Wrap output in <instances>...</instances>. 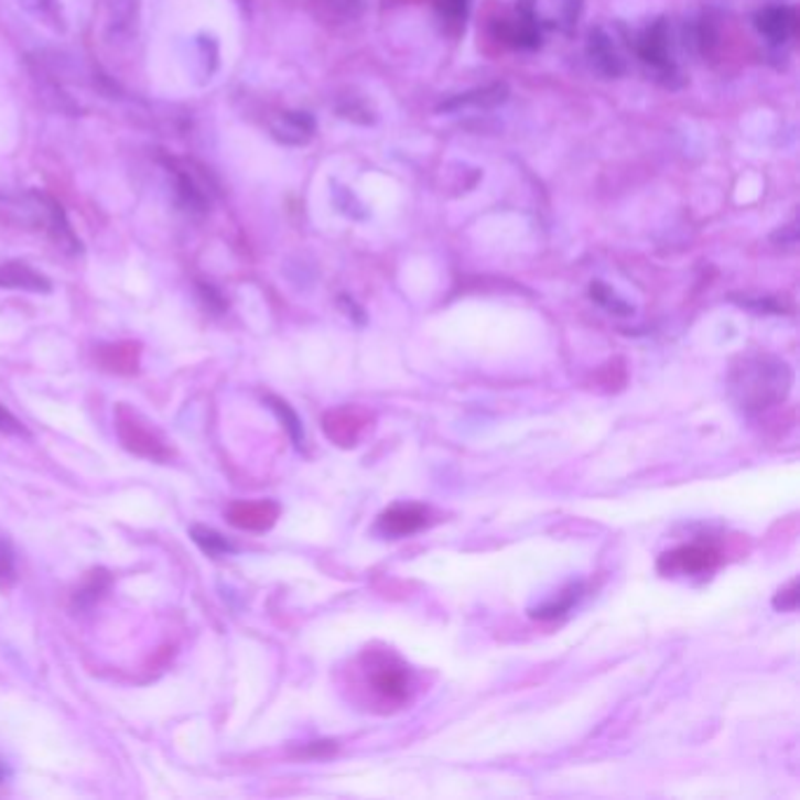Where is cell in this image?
Listing matches in <instances>:
<instances>
[{
	"mask_svg": "<svg viewBox=\"0 0 800 800\" xmlns=\"http://www.w3.org/2000/svg\"><path fill=\"white\" fill-rule=\"evenodd\" d=\"M97 364L108 374L132 376L141 367V350L137 343L101 345V348L97 350Z\"/></svg>",
	"mask_w": 800,
	"mask_h": 800,
	"instance_id": "ba28073f",
	"label": "cell"
},
{
	"mask_svg": "<svg viewBox=\"0 0 800 800\" xmlns=\"http://www.w3.org/2000/svg\"><path fill=\"white\" fill-rule=\"evenodd\" d=\"M505 99H507V85H490V87L477 89V93L453 97L451 101L440 106V111H456V108H463V106H496V104H502Z\"/></svg>",
	"mask_w": 800,
	"mask_h": 800,
	"instance_id": "9a60e30c",
	"label": "cell"
},
{
	"mask_svg": "<svg viewBox=\"0 0 800 800\" xmlns=\"http://www.w3.org/2000/svg\"><path fill=\"white\" fill-rule=\"evenodd\" d=\"M718 561V554L712 548H702V544H685L674 552L664 554L660 561V569L679 571V573H702L714 569Z\"/></svg>",
	"mask_w": 800,
	"mask_h": 800,
	"instance_id": "8992f818",
	"label": "cell"
},
{
	"mask_svg": "<svg viewBox=\"0 0 800 800\" xmlns=\"http://www.w3.org/2000/svg\"><path fill=\"white\" fill-rule=\"evenodd\" d=\"M587 52L592 66L602 73L606 78H617L625 71V62L620 54L615 50V43L610 35L604 29H592L590 31V43H587Z\"/></svg>",
	"mask_w": 800,
	"mask_h": 800,
	"instance_id": "52a82bcc",
	"label": "cell"
},
{
	"mask_svg": "<svg viewBox=\"0 0 800 800\" xmlns=\"http://www.w3.org/2000/svg\"><path fill=\"white\" fill-rule=\"evenodd\" d=\"M756 26L772 43H785L798 29V14L793 8L775 6L756 14Z\"/></svg>",
	"mask_w": 800,
	"mask_h": 800,
	"instance_id": "8fae6325",
	"label": "cell"
},
{
	"mask_svg": "<svg viewBox=\"0 0 800 800\" xmlns=\"http://www.w3.org/2000/svg\"><path fill=\"white\" fill-rule=\"evenodd\" d=\"M17 582V554L12 548V540L0 533V592H8Z\"/></svg>",
	"mask_w": 800,
	"mask_h": 800,
	"instance_id": "e0dca14e",
	"label": "cell"
},
{
	"mask_svg": "<svg viewBox=\"0 0 800 800\" xmlns=\"http://www.w3.org/2000/svg\"><path fill=\"white\" fill-rule=\"evenodd\" d=\"M364 425H367V418L357 409H338L324 418V432L338 446H355Z\"/></svg>",
	"mask_w": 800,
	"mask_h": 800,
	"instance_id": "30bf717a",
	"label": "cell"
},
{
	"mask_svg": "<svg viewBox=\"0 0 800 800\" xmlns=\"http://www.w3.org/2000/svg\"><path fill=\"white\" fill-rule=\"evenodd\" d=\"M313 134H315V120L307 113H284L275 125H272V137L289 145L307 143Z\"/></svg>",
	"mask_w": 800,
	"mask_h": 800,
	"instance_id": "5bb4252c",
	"label": "cell"
},
{
	"mask_svg": "<svg viewBox=\"0 0 800 800\" xmlns=\"http://www.w3.org/2000/svg\"><path fill=\"white\" fill-rule=\"evenodd\" d=\"M24 10H29L33 17H39L41 22L62 29V14H60V0H20Z\"/></svg>",
	"mask_w": 800,
	"mask_h": 800,
	"instance_id": "ac0fdd59",
	"label": "cell"
},
{
	"mask_svg": "<svg viewBox=\"0 0 800 800\" xmlns=\"http://www.w3.org/2000/svg\"><path fill=\"white\" fill-rule=\"evenodd\" d=\"M191 538L207 556H224L228 552H235L230 540H226L221 533L214 531V529H207V526H193Z\"/></svg>",
	"mask_w": 800,
	"mask_h": 800,
	"instance_id": "2e32d148",
	"label": "cell"
},
{
	"mask_svg": "<svg viewBox=\"0 0 800 800\" xmlns=\"http://www.w3.org/2000/svg\"><path fill=\"white\" fill-rule=\"evenodd\" d=\"M0 289H20V291H33V294H47L52 289V282L43 275V272L33 270L29 263L8 261L0 263Z\"/></svg>",
	"mask_w": 800,
	"mask_h": 800,
	"instance_id": "9c48e42d",
	"label": "cell"
},
{
	"mask_svg": "<svg viewBox=\"0 0 800 800\" xmlns=\"http://www.w3.org/2000/svg\"><path fill=\"white\" fill-rule=\"evenodd\" d=\"M636 52L644 64L667 71L671 66L669 60V29L664 20L652 22L648 29H644V33L636 41Z\"/></svg>",
	"mask_w": 800,
	"mask_h": 800,
	"instance_id": "5b68a950",
	"label": "cell"
},
{
	"mask_svg": "<svg viewBox=\"0 0 800 800\" xmlns=\"http://www.w3.org/2000/svg\"><path fill=\"white\" fill-rule=\"evenodd\" d=\"M371 683L376 693H380L388 700H404L407 690H409V681H407V671L402 667L390 664L386 658H380L374 667H371Z\"/></svg>",
	"mask_w": 800,
	"mask_h": 800,
	"instance_id": "7c38bea8",
	"label": "cell"
},
{
	"mask_svg": "<svg viewBox=\"0 0 800 800\" xmlns=\"http://www.w3.org/2000/svg\"><path fill=\"white\" fill-rule=\"evenodd\" d=\"M106 585H108V575H106V573H95V577L89 580V585H87L83 592H78V596H76V604H80V606H83L85 598H89L87 604H93L95 598H99V596H101V592L106 590Z\"/></svg>",
	"mask_w": 800,
	"mask_h": 800,
	"instance_id": "7402d4cb",
	"label": "cell"
},
{
	"mask_svg": "<svg viewBox=\"0 0 800 800\" xmlns=\"http://www.w3.org/2000/svg\"><path fill=\"white\" fill-rule=\"evenodd\" d=\"M280 505L272 500H235L226 509V519L240 531L263 533L275 526Z\"/></svg>",
	"mask_w": 800,
	"mask_h": 800,
	"instance_id": "3957f363",
	"label": "cell"
},
{
	"mask_svg": "<svg viewBox=\"0 0 800 800\" xmlns=\"http://www.w3.org/2000/svg\"><path fill=\"white\" fill-rule=\"evenodd\" d=\"M731 388L744 411L758 413L787 397L791 388V371L785 361L772 357L742 359L731 376Z\"/></svg>",
	"mask_w": 800,
	"mask_h": 800,
	"instance_id": "6da1fadb",
	"label": "cell"
},
{
	"mask_svg": "<svg viewBox=\"0 0 800 800\" xmlns=\"http://www.w3.org/2000/svg\"><path fill=\"white\" fill-rule=\"evenodd\" d=\"M170 174L174 179V188H176V197L184 209L193 212V214H205L209 207V195H207V186L199 181L197 172H193V167H188L186 162L179 160H170Z\"/></svg>",
	"mask_w": 800,
	"mask_h": 800,
	"instance_id": "277c9868",
	"label": "cell"
},
{
	"mask_svg": "<svg viewBox=\"0 0 800 800\" xmlns=\"http://www.w3.org/2000/svg\"><path fill=\"white\" fill-rule=\"evenodd\" d=\"M442 3H444V12L448 17H456V20H458V17H465L469 0H442Z\"/></svg>",
	"mask_w": 800,
	"mask_h": 800,
	"instance_id": "603a6c76",
	"label": "cell"
},
{
	"mask_svg": "<svg viewBox=\"0 0 800 800\" xmlns=\"http://www.w3.org/2000/svg\"><path fill=\"white\" fill-rule=\"evenodd\" d=\"M113 421L120 444L134 456L153 463H170L174 458V448L165 440V434L130 404H118Z\"/></svg>",
	"mask_w": 800,
	"mask_h": 800,
	"instance_id": "7a4b0ae2",
	"label": "cell"
},
{
	"mask_svg": "<svg viewBox=\"0 0 800 800\" xmlns=\"http://www.w3.org/2000/svg\"><path fill=\"white\" fill-rule=\"evenodd\" d=\"M425 509L418 505H397L380 517V531L388 536H409L425 526Z\"/></svg>",
	"mask_w": 800,
	"mask_h": 800,
	"instance_id": "4fadbf2b",
	"label": "cell"
},
{
	"mask_svg": "<svg viewBox=\"0 0 800 800\" xmlns=\"http://www.w3.org/2000/svg\"><path fill=\"white\" fill-rule=\"evenodd\" d=\"M592 299L602 303L604 307H608V311L617 313V315H629V313H631V307H629L625 301L617 299V296H615V291H610V289H608L606 284H602V282H594V284H592Z\"/></svg>",
	"mask_w": 800,
	"mask_h": 800,
	"instance_id": "d6986e66",
	"label": "cell"
},
{
	"mask_svg": "<svg viewBox=\"0 0 800 800\" xmlns=\"http://www.w3.org/2000/svg\"><path fill=\"white\" fill-rule=\"evenodd\" d=\"M0 432L17 434V436H29V430L24 428V423L3 402H0Z\"/></svg>",
	"mask_w": 800,
	"mask_h": 800,
	"instance_id": "44dd1931",
	"label": "cell"
},
{
	"mask_svg": "<svg viewBox=\"0 0 800 800\" xmlns=\"http://www.w3.org/2000/svg\"><path fill=\"white\" fill-rule=\"evenodd\" d=\"M268 404L272 407V411H275V413L282 418L284 425H287V430H289V434L294 436V442H299V444H301V440H303V432H301V421H299V415H296L294 411H291V409H289V404H287V402H282V399H278V397H268Z\"/></svg>",
	"mask_w": 800,
	"mask_h": 800,
	"instance_id": "ffe728a7",
	"label": "cell"
}]
</instances>
